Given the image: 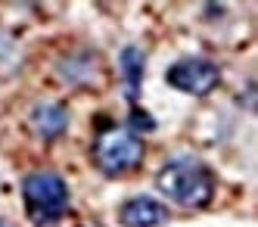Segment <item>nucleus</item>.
I'll return each mask as SVG.
<instances>
[{
    "instance_id": "f257e3e1",
    "label": "nucleus",
    "mask_w": 258,
    "mask_h": 227,
    "mask_svg": "<svg viewBox=\"0 0 258 227\" xmlns=\"http://www.w3.org/2000/svg\"><path fill=\"white\" fill-rule=\"evenodd\" d=\"M156 187L180 209H206L215 196V172L196 156H174L156 172Z\"/></svg>"
},
{
    "instance_id": "f03ea898",
    "label": "nucleus",
    "mask_w": 258,
    "mask_h": 227,
    "mask_svg": "<svg viewBox=\"0 0 258 227\" xmlns=\"http://www.w3.org/2000/svg\"><path fill=\"white\" fill-rule=\"evenodd\" d=\"M22 202H25V215L34 227H53L69 215L72 193L59 172L38 168V172L22 178Z\"/></svg>"
},
{
    "instance_id": "7ed1b4c3",
    "label": "nucleus",
    "mask_w": 258,
    "mask_h": 227,
    "mask_svg": "<svg viewBox=\"0 0 258 227\" xmlns=\"http://www.w3.org/2000/svg\"><path fill=\"white\" fill-rule=\"evenodd\" d=\"M146 159V143L127 128H106L94 140V162L106 178H124Z\"/></svg>"
},
{
    "instance_id": "20e7f679",
    "label": "nucleus",
    "mask_w": 258,
    "mask_h": 227,
    "mask_svg": "<svg viewBox=\"0 0 258 227\" xmlns=\"http://www.w3.org/2000/svg\"><path fill=\"white\" fill-rule=\"evenodd\" d=\"M165 81L180 93H190V97H209L221 84V69L206 56H183L165 72Z\"/></svg>"
},
{
    "instance_id": "39448f33",
    "label": "nucleus",
    "mask_w": 258,
    "mask_h": 227,
    "mask_svg": "<svg viewBox=\"0 0 258 227\" xmlns=\"http://www.w3.org/2000/svg\"><path fill=\"white\" fill-rule=\"evenodd\" d=\"M31 131L38 134L44 143H53V140H59L66 131H69V106L66 103H56V100H44L31 109Z\"/></svg>"
},
{
    "instance_id": "423d86ee",
    "label": "nucleus",
    "mask_w": 258,
    "mask_h": 227,
    "mask_svg": "<svg viewBox=\"0 0 258 227\" xmlns=\"http://www.w3.org/2000/svg\"><path fill=\"white\" fill-rule=\"evenodd\" d=\"M168 205L159 202L156 196H134L118 209L121 227H162L168 224Z\"/></svg>"
},
{
    "instance_id": "0eeeda50",
    "label": "nucleus",
    "mask_w": 258,
    "mask_h": 227,
    "mask_svg": "<svg viewBox=\"0 0 258 227\" xmlns=\"http://www.w3.org/2000/svg\"><path fill=\"white\" fill-rule=\"evenodd\" d=\"M56 72L72 87H94L100 78V56L94 50H72L69 56L59 60Z\"/></svg>"
},
{
    "instance_id": "6e6552de",
    "label": "nucleus",
    "mask_w": 258,
    "mask_h": 227,
    "mask_svg": "<svg viewBox=\"0 0 258 227\" xmlns=\"http://www.w3.org/2000/svg\"><path fill=\"white\" fill-rule=\"evenodd\" d=\"M118 69H121V84H124V97L137 106L140 97V84H143V69H146V56L140 47H124L118 53Z\"/></svg>"
},
{
    "instance_id": "1a4fd4ad",
    "label": "nucleus",
    "mask_w": 258,
    "mask_h": 227,
    "mask_svg": "<svg viewBox=\"0 0 258 227\" xmlns=\"http://www.w3.org/2000/svg\"><path fill=\"white\" fill-rule=\"evenodd\" d=\"M127 131H134L137 137H143V134H150V131H156V119L146 109L131 106V112H127Z\"/></svg>"
},
{
    "instance_id": "9d476101",
    "label": "nucleus",
    "mask_w": 258,
    "mask_h": 227,
    "mask_svg": "<svg viewBox=\"0 0 258 227\" xmlns=\"http://www.w3.org/2000/svg\"><path fill=\"white\" fill-rule=\"evenodd\" d=\"M16 60H19V44H16V37L10 31L0 28V72L16 66Z\"/></svg>"
},
{
    "instance_id": "9b49d317",
    "label": "nucleus",
    "mask_w": 258,
    "mask_h": 227,
    "mask_svg": "<svg viewBox=\"0 0 258 227\" xmlns=\"http://www.w3.org/2000/svg\"><path fill=\"white\" fill-rule=\"evenodd\" d=\"M0 227H13V224H10V221H7V218H0Z\"/></svg>"
}]
</instances>
